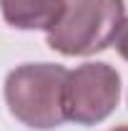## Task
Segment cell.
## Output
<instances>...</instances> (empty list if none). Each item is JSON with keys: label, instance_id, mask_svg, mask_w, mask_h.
Instances as JSON below:
<instances>
[{"label": "cell", "instance_id": "cell-1", "mask_svg": "<svg viewBox=\"0 0 128 131\" xmlns=\"http://www.w3.org/2000/svg\"><path fill=\"white\" fill-rule=\"evenodd\" d=\"M68 71L55 63H25L5 78V101L30 129H55L65 121L63 88Z\"/></svg>", "mask_w": 128, "mask_h": 131}, {"label": "cell", "instance_id": "cell-2", "mask_svg": "<svg viewBox=\"0 0 128 131\" xmlns=\"http://www.w3.org/2000/svg\"><path fill=\"white\" fill-rule=\"evenodd\" d=\"M126 18L123 0H65L48 46L63 56H91L108 48Z\"/></svg>", "mask_w": 128, "mask_h": 131}, {"label": "cell", "instance_id": "cell-3", "mask_svg": "<svg viewBox=\"0 0 128 131\" xmlns=\"http://www.w3.org/2000/svg\"><path fill=\"white\" fill-rule=\"evenodd\" d=\"M121 98V78L108 63H83L68 71L63 114L68 121L91 126L113 114Z\"/></svg>", "mask_w": 128, "mask_h": 131}, {"label": "cell", "instance_id": "cell-4", "mask_svg": "<svg viewBox=\"0 0 128 131\" xmlns=\"http://www.w3.org/2000/svg\"><path fill=\"white\" fill-rule=\"evenodd\" d=\"M63 8L65 0H0L3 18L20 30H50Z\"/></svg>", "mask_w": 128, "mask_h": 131}, {"label": "cell", "instance_id": "cell-5", "mask_svg": "<svg viewBox=\"0 0 128 131\" xmlns=\"http://www.w3.org/2000/svg\"><path fill=\"white\" fill-rule=\"evenodd\" d=\"M113 43H116V50H118V56L128 61V18H123L121 28H118L116 38H113Z\"/></svg>", "mask_w": 128, "mask_h": 131}, {"label": "cell", "instance_id": "cell-6", "mask_svg": "<svg viewBox=\"0 0 128 131\" xmlns=\"http://www.w3.org/2000/svg\"><path fill=\"white\" fill-rule=\"evenodd\" d=\"M113 131H128V126H118V129H113Z\"/></svg>", "mask_w": 128, "mask_h": 131}]
</instances>
